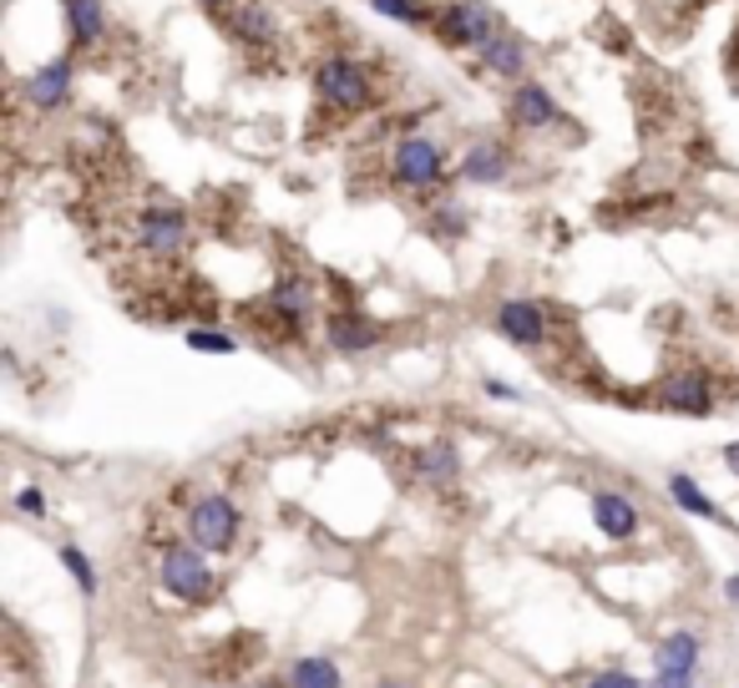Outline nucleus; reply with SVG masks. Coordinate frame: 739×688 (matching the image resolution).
<instances>
[{
  "mask_svg": "<svg viewBox=\"0 0 739 688\" xmlns=\"http://www.w3.org/2000/svg\"><path fill=\"white\" fill-rule=\"evenodd\" d=\"M375 96H381L375 72L350 51H334V56H324L314 66V102L324 112H334V117H360V112L375 107Z\"/></svg>",
  "mask_w": 739,
  "mask_h": 688,
  "instance_id": "obj_1",
  "label": "nucleus"
},
{
  "mask_svg": "<svg viewBox=\"0 0 739 688\" xmlns=\"http://www.w3.org/2000/svg\"><path fill=\"white\" fill-rule=\"evenodd\" d=\"M157 582H163V593H173L178 603H188V607L214 603V597H218V572L208 567L204 546H192V542L163 546V557H157Z\"/></svg>",
  "mask_w": 739,
  "mask_h": 688,
  "instance_id": "obj_2",
  "label": "nucleus"
},
{
  "mask_svg": "<svg viewBox=\"0 0 739 688\" xmlns=\"http://www.w3.org/2000/svg\"><path fill=\"white\" fill-rule=\"evenodd\" d=\"M497 31H501V21L487 0H451L436 15V41L451 51H487Z\"/></svg>",
  "mask_w": 739,
  "mask_h": 688,
  "instance_id": "obj_3",
  "label": "nucleus"
},
{
  "mask_svg": "<svg viewBox=\"0 0 739 688\" xmlns=\"http://www.w3.org/2000/svg\"><path fill=\"white\" fill-rule=\"evenodd\" d=\"M391 178H395V188H406V192L436 188V183L446 178V147L436 143V137H426V132L400 137L391 153Z\"/></svg>",
  "mask_w": 739,
  "mask_h": 688,
  "instance_id": "obj_4",
  "label": "nucleus"
},
{
  "mask_svg": "<svg viewBox=\"0 0 739 688\" xmlns=\"http://www.w3.org/2000/svg\"><path fill=\"white\" fill-rule=\"evenodd\" d=\"M239 532H243V517H239V507H233V497L208 491V497L192 501V511H188V542L192 546L228 552V546L239 542Z\"/></svg>",
  "mask_w": 739,
  "mask_h": 688,
  "instance_id": "obj_5",
  "label": "nucleus"
},
{
  "mask_svg": "<svg viewBox=\"0 0 739 688\" xmlns=\"http://www.w3.org/2000/svg\"><path fill=\"white\" fill-rule=\"evenodd\" d=\"M132 238L137 249L153 253V259H173V253L188 249V213L173 208V202H147L132 218Z\"/></svg>",
  "mask_w": 739,
  "mask_h": 688,
  "instance_id": "obj_6",
  "label": "nucleus"
},
{
  "mask_svg": "<svg viewBox=\"0 0 739 688\" xmlns=\"http://www.w3.org/2000/svg\"><path fill=\"white\" fill-rule=\"evenodd\" d=\"M218 21H223V31L233 37V46H243V51H279V41H284V25H279L269 0H239V6L223 11Z\"/></svg>",
  "mask_w": 739,
  "mask_h": 688,
  "instance_id": "obj_7",
  "label": "nucleus"
},
{
  "mask_svg": "<svg viewBox=\"0 0 739 688\" xmlns=\"http://www.w3.org/2000/svg\"><path fill=\"white\" fill-rule=\"evenodd\" d=\"M21 92L37 112H61L76 92V51H61V56L41 61L37 72L21 82Z\"/></svg>",
  "mask_w": 739,
  "mask_h": 688,
  "instance_id": "obj_8",
  "label": "nucleus"
},
{
  "mask_svg": "<svg viewBox=\"0 0 739 688\" xmlns=\"http://www.w3.org/2000/svg\"><path fill=\"white\" fill-rule=\"evenodd\" d=\"M658 410L709 420L715 416V385H709V375H704V369H674V375L658 385Z\"/></svg>",
  "mask_w": 739,
  "mask_h": 688,
  "instance_id": "obj_9",
  "label": "nucleus"
},
{
  "mask_svg": "<svg viewBox=\"0 0 739 688\" xmlns=\"http://www.w3.org/2000/svg\"><path fill=\"white\" fill-rule=\"evenodd\" d=\"M497 334L517 350H542L548 344V309L537 299H501L497 304Z\"/></svg>",
  "mask_w": 739,
  "mask_h": 688,
  "instance_id": "obj_10",
  "label": "nucleus"
},
{
  "mask_svg": "<svg viewBox=\"0 0 739 688\" xmlns=\"http://www.w3.org/2000/svg\"><path fill=\"white\" fill-rule=\"evenodd\" d=\"M507 122L517 132H552L562 127V107L542 82H517L512 96H507Z\"/></svg>",
  "mask_w": 739,
  "mask_h": 688,
  "instance_id": "obj_11",
  "label": "nucleus"
},
{
  "mask_svg": "<svg viewBox=\"0 0 739 688\" xmlns=\"http://www.w3.org/2000/svg\"><path fill=\"white\" fill-rule=\"evenodd\" d=\"M381 340H385V330L375 320H365L360 309H340V314H330V320H324V344H330L334 355H345V359L375 350Z\"/></svg>",
  "mask_w": 739,
  "mask_h": 688,
  "instance_id": "obj_12",
  "label": "nucleus"
},
{
  "mask_svg": "<svg viewBox=\"0 0 739 688\" xmlns=\"http://www.w3.org/2000/svg\"><path fill=\"white\" fill-rule=\"evenodd\" d=\"M263 309L274 314V330H304V324L314 320V289H310V279H299V273L279 279V284L269 289V299H263Z\"/></svg>",
  "mask_w": 739,
  "mask_h": 688,
  "instance_id": "obj_13",
  "label": "nucleus"
},
{
  "mask_svg": "<svg viewBox=\"0 0 739 688\" xmlns=\"http://www.w3.org/2000/svg\"><path fill=\"white\" fill-rule=\"evenodd\" d=\"M477 56H481V72H487V76H501V82H527V56H532V51H527V41L517 37V31H507V25H501L497 37H491V46L477 51Z\"/></svg>",
  "mask_w": 739,
  "mask_h": 688,
  "instance_id": "obj_14",
  "label": "nucleus"
},
{
  "mask_svg": "<svg viewBox=\"0 0 739 688\" xmlns=\"http://www.w3.org/2000/svg\"><path fill=\"white\" fill-rule=\"evenodd\" d=\"M61 21H66L72 51H92L107 37V6L102 0H61Z\"/></svg>",
  "mask_w": 739,
  "mask_h": 688,
  "instance_id": "obj_15",
  "label": "nucleus"
},
{
  "mask_svg": "<svg viewBox=\"0 0 739 688\" xmlns=\"http://www.w3.org/2000/svg\"><path fill=\"white\" fill-rule=\"evenodd\" d=\"M461 178L477 183V188H501L512 178V153L501 143H471L461 157Z\"/></svg>",
  "mask_w": 739,
  "mask_h": 688,
  "instance_id": "obj_16",
  "label": "nucleus"
},
{
  "mask_svg": "<svg viewBox=\"0 0 739 688\" xmlns=\"http://www.w3.org/2000/svg\"><path fill=\"white\" fill-rule=\"evenodd\" d=\"M593 522L608 542H633L638 536V507L623 491H593Z\"/></svg>",
  "mask_w": 739,
  "mask_h": 688,
  "instance_id": "obj_17",
  "label": "nucleus"
},
{
  "mask_svg": "<svg viewBox=\"0 0 739 688\" xmlns=\"http://www.w3.org/2000/svg\"><path fill=\"white\" fill-rule=\"evenodd\" d=\"M456 471H461V456H456L451 440H436V446H420L416 451V476L426 481V487H451Z\"/></svg>",
  "mask_w": 739,
  "mask_h": 688,
  "instance_id": "obj_18",
  "label": "nucleus"
},
{
  "mask_svg": "<svg viewBox=\"0 0 739 688\" xmlns=\"http://www.w3.org/2000/svg\"><path fill=\"white\" fill-rule=\"evenodd\" d=\"M654 668L658 674H694L699 668V638L694 633H668L654 653Z\"/></svg>",
  "mask_w": 739,
  "mask_h": 688,
  "instance_id": "obj_19",
  "label": "nucleus"
},
{
  "mask_svg": "<svg viewBox=\"0 0 739 688\" xmlns=\"http://www.w3.org/2000/svg\"><path fill=\"white\" fill-rule=\"evenodd\" d=\"M668 497H674V507L679 511H689V517H699V522H719V517H725V511L715 507V501L704 497V487L699 481H694V476H668Z\"/></svg>",
  "mask_w": 739,
  "mask_h": 688,
  "instance_id": "obj_20",
  "label": "nucleus"
},
{
  "mask_svg": "<svg viewBox=\"0 0 739 688\" xmlns=\"http://www.w3.org/2000/svg\"><path fill=\"white\" fill-rule=\"evenodd\" d=\"M284 688H345V678L330 658H294L284 674Z\"/></svg>",
  "mask_w": 739,
  "mask_h": 688,
  "instance_id": "obj_21",
  "label": "nucleus"
},
{
  "mask_svg": "<svg viewBox=\"0 0 739 688\" xmlns=\"http://www.w3.org/2000/svg\"><path fill=\"white\" fill-rule=\"evenodd\" d=\"M365 6L400 25H436V15H441V6H426V0H365Z\"/></svg>",
  "mask_w": 739,
  "mask_h": 688,
  "instance_id": "obj_22",
  "label": "nucleus"
},
{
  "mask_svg": "<svg viewBox=\"0 0 739 688\" xmlns=\"http://www.w3.org/2000/svg\"><path fill=\"white\" fill-rule=\"evenodd\" d=\"M183 344L198 350V355H239V340L223 334V330H188V334H183Z\"/></svg>",
  "mask_w": 739,
  "mask_h": 688,
  "instance_id": "obj_23",
  "label": "nucleus"
},
{
  "mask_svg": "<svg viewBox=\"0 0 739 688\" xmlns=\"http://www.w3.org/2000/svg\"><path fill=\"white\" fill-rule=\"evenodd\" d=\"M61 567L72 572V582H76V587H82V593H86V597H92V593H96V567H92V557H86L82 546H72V542L61 546Z\"/></svg>",
  "mask_w": 739,
  "mask_h": 688,
  "instance_id": "obj_24",
  "label": "nucleus"
},
{
  "mask_svg": "<svg viewBox=\"0 0 739 688\" xmlns=\"http://www.w3.org/2000/svg\"><path fill=\"white\" fill-rule=\"evenodd\" d=\"M436 233L441 238H466V213H461V202H436Z\"/></svg>",
  "mask_w": 739,
  "mask_h": 688,
  "instance_id": "obj_25",
  "label": "nucleus"
},
{
  "mask_svg": "<svg viewBox=\"0 0 739 688\" xmlns=\"http://www.w3.org/2000/svg\"><path fill=\"white\" fill-rule=\"evenodd\" d=\"M11 507L21 511V517H37V522H41V517L51 511V501H46V491H41V487H21V491L11 497Z\"/></svg>",
  "mask_w": 739,
  "mask_h": 688,
  "instance_id": "obj_26",
  "label": "nucleus"
},
{
  "mask_svg": "<svg viewBox=\"0 0 739 688\" xmlns=\"http://www.w3.org/2000/svg\"><path fill=\"white\" fill-rule=\"evenodd\" d=\"M583 688H644L633 674H623V668H608V674H597V678H587Z\"/></svg>",
  "mask_w": 739,
  "mask_h": 688,
  "instance_id": "obj_27",
  "label": "nucleus"
},
{
  "mask_svg": "<svg viewBox=\"0 0 739 688\" xmlns=\"http://www.w3.org/2000/svg\"><path fill=\"white\" fill-rule=\"evenodd\" d=\"M648 688H694V674H654Z\"/></svg>",
  "mask_w": 739,
  "mask_h": 688,
  "instance_id": "obj_28",
  "label": "nucleus"
},
{
  "mask_svg": "<svg viewBox=\"0 0 739 688\" xmlns=\"http://www.w3.org/2000/svg\"><path fill=\"white\" fill-rule=\"evenodd\" d=\"M487 395L491 400H517V390L512 385H501V381H487Z\"/></svg>",
  "mask_w": 739,
  "mask_h": 688,
  "instance_id": "obj_29",
  "label": "nucleus"
},
{
  "mask_svg": "<svg viewBox=\"0 0 739 688\" xmlns=\"http://www.w3.org/2000/svg\"><path fill=\"white\" fill-rule=\"evenodd\" d=\"M725 466H729V476H739V440L725 446Z\"/></svg>",
  "mask_w": 739,
  "mask_h": 688,
  "instance_id": "obj_30",
  "label": "nucleus"
},
{
  "mask_svg": "<svg viewBox=\"0 0 739 688\" xmlns=\"http://www.w3.org/2000/svg\"><path fill=\"white\" fill-rule=\"evenodd\" d=\"M198 6H204V11H214V15H223V11H233L239 0H198Z\"/></svg>",
  "mask_w": 739,
  "mask_h": 688,
  "instance_id": "obj_31",
  "label": "nucleus"
},
{
  "mask_svg": "<svg viewBox=\"0 0 739 688\" xmlns=\"http://www.w3.org/2000/svg\"><path fill=\"white\" fill-rule=\"evenodd\" d=\"M725 593H729V597H735V603H739V577H729V582H725Z\"/></svg>",
  "mask_w": 739,
  "mask_h": 688,
  "instance_id": "obj_32",
  "label": "nucleus"
},
{
  "mask_svg": "<svg viewBox=\"0 0 739 688\" xmlns=\"http://www.w3.org/2000/svg\"><path fill=\"white\" fill-rule=\"evenodd\" d=\"M253 688H284V684H253Z\"/></svg>",
  "mask_w": 739,
  "mask_h": 688,
  "instance_id": "obj_33",
  "label": "nucleus"
},
{
  "mask_svg": "<svg viewBox=\"0 0 739 688\" xmlns=\"http://www.w3.org/2000/svg\"><path fill=\"white\" fill-rule=\"evenodd\" d=\"M381 688H410V684H381Z\"/></svg>",
  "mask_w": 739,
  "mask_h": 688,
  "instance_id": "obj_34",
  "label": "nucleus"
}]
</instances>
